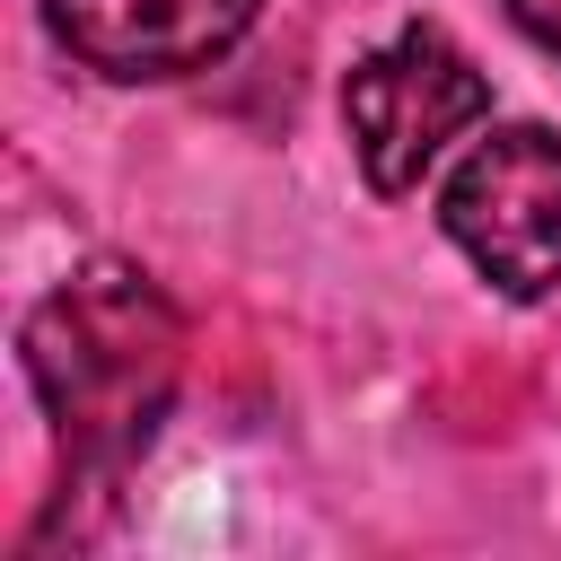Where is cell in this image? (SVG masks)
<instances>
[{"instance_id": "6da1fadb", "label": "cell", "mask_w": 561, "mask_h": 561, "mask_svg": "<svg viewBox=\"0 0 561 561\" xmlns=\"http://www.w3.org/2000/svg\"><path fill=\"white\" fill-rule=\"evenodd\" d=\"M26 386L61 438L79 491L123 482V465L158 438L184 377V316L140 263H79L18 333Z\"/></svg>"}, {"instance_id": "5b68a950", "label": "cell", "mask_w": 561, "mask_h": 561, "mask_svg": "<svg viewBox=\"0 0 561 561\" xmlns=\"http://www.w3.org/2000/svg\"><path fill=\"white\" fill-rule=\"evenodd\" d=\"M508 18H517V26H526L552 61H561V0H508Z\"/></svg>"}, {"instance_id": "3957f363", "label": "cell", "mask_w": 561, "mask_h": 561, "mask_svg": "<svg viewBox=\"0 0 561 561\" xmlns=\"http://www.w3.org/2000/svg\"><path fill=\"white\" fill-rule=\"evenodd\" d=\"M438 228L500 298L561 289V140L543 123H491L438 184Z\"/></svg>"}, {"instance_id": "7a4b0ae2", "label": "cell", "mask_w": 561, "mask_h": 561, "mask_svg": "<svg viewBox=\"0 0 561 561\" xmlns=\"http://www.w3.org/2000/svg\"><path fill=\"white\" fill-rule=\"evenodd\" d=\"M491 123V79L438 35L403 26L342 79V131L368 175V193H412L465 131Z\"/></svg>"}, {"instance_id": "277c9868", "label": "cell", "mask_w": 561, "mask_h": 561, "mask_svg": "<svg viewBox=\"0 0 561 561\" xmlns=\"http://www.w3.org/2000/svg\"><path fill=\"white\" fill-rule=\"evenodd\" d=\"M254 18L263 0H44V35L96 79H193Z\"/></svg>"}]
</instances>
